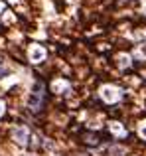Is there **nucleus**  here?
<instances>
[{
    "instance_id": "obj_4",
    "label": "nucleus",
    "mask_w": 146,
    "mask_h": 156,
    "mask_svg": "<svg viewBox=\"0 0 146 156\" xmlns=\"http://www.w3.org/2000/svg\"><path fill=\"white\" fill-rule=\"evenodd\" d=\"M47 57V50L40 44H30L28 46V61L30 63H42Z\"/></svg>"
},
{
    "instance_id": "obj_15",
    "label": "nucleus",
    "mask_w": 146,
    "mask_h": 156,
    "mask_svg": "<svg viewBox=\"0 0 146 156\" xmlns=\"http://www.w3.org/2000/svg\"><path fill=\"white\" fill-rule=\"evenodd\" d=\"M69 156H89V154H69Z\"/></svg>"
},
{
    "instance_id": "obj_10",
    "label": "nucleus",
    "mask_w": 146,
    "mask_h": 156,
    "mask_svg": "<svg viewBox=\"0 0 146 156\" xmlns=\"http://www.w3.org/2000/svg\"><path fill=\"white\" fill-rule=\"evenodd\" d=\"M136 38L146 44V28H138V30H136Z\"/></svg>"
},
{
    "instance_id": "obj_9",
    "label": "nucleus",
    "mask_w": 146,
    "mask_h": 156,
    "mask_svg": "<svg viewBox=\"0 0 146 156\" xmlns=\"http://www.w3.org/2000/svg\"><path fill=\"white\" fill-rule=\"evenodd\" d=\"M136 130H138V136L142 138V140H146V121H140Z\"/></svg>"
},
{
    "instance_id": "obj_8",
    "label": "nucleus",
    "mask_w": 146,
    "mask_h": 156,
    "mask_svg": "<svg viewBox=\"0 0 146 156\" xmlns=\"http://www.w3.org/2000/svg\"><path fill=\"white\" fill-rule=\"evenodd\" d=\"M81 138H83V142H85V144H89V146H99V142H101V138L97 136V134H93V133L81 134Z\"/></svg>"
},
{
    "instance_id": "obj_1",
    "label": "nucleus",
    "mask_w": 146,
    "mask_h": 156,
    "mask_svg": "<svg viewBox=\"0 0 146 156\" xmlns=\"http://www.w3.org/2000/svg\"><path fill=\"white\" fill-rule=\"evenodd\" d=\"M10 136L18 146H30V148H38L40 146V136L26 125H16L12 129Z\"/></svg>"
},
{
    "instance_id": "obj_5",
    "label": "nucleus",
    "mask_w": 146,
    "mask_h": 156,
    "mask_svg": "<svg viewBox=\"0 0 146 156\" xmlns=\"http://www.w3.org/2000/svg\"><path fill=\"white\" fill-rule=\"evenodd\" d=\"M107 130H109V134L111 136H115V138H127L128 136V129L123 125L120 121H109L107 122Z\"/></svg>"
},
{
    "instance_id": "obj_14",
    "label": "nucleus",
    "mask_w": 146,
    "mask_h": 156,
    "mask_svg": "<svg viewBox=\"0 0 146 156\" xmlns=\"http://www.w3.org/2000/svg\"><path fill=\"white\" fill-rule=\"evenodd\" d=\"M8 71H10V69H8V67H0V75H6Z\"/></svg>"
},
{
    "instance_id": "obj_7",
    "label": "nucleus",
    "mask_w": 146,
    "mask_h": 156,
    "mask_svg": "<svg viewBox=\"0 0 146 156\" xmlns=\"http://www.w3.org/2000/svg\"><path fill=\"white\" fill-rule=\"evenodd\" d=\"M115 61H116V65H119V69H123V71H128V69H132V61H134V59H132L130 53L120 51V53H116Z\"/></svg>"
},
{
    "instance_id": "obj_2",
    "label": "nucleus",
    "mask_w": 146,
    "mask_h": 156,
    "mask_svg": "<svg viewBox=\"0 0 146 156\" xmlns=\"http://www.w3.org/2000/svg\"><path fill=\"white\" fill-rule=\"evenodd\" d=\"M99 97H101V101L107 103V105H116L124 97V91L119 87V85L105 83V85H101V87H99Z\"/></svg>"
},
{
    "instance_id": "obj_3",
    "label": "nucleus",
    "mask_w": 146,
    "mask_h": 156,
    "mask_svg": "<svg viewBox=\"0 0 146 156\" xmlns=\"http://www.w3.org/2000/svg\"><path fill=\"white\" fill-rule=\"evenodd\" d=\"M43 105H46V85L42 81H38L34 91H32V95H30V109L34 113H40L43 109Z\"/></svg>"
},
{
    "instance_id": "obj_11",
    "label": "nucleus",
    "mask_w": 146,
    "mask_h": 156,
    "mask_svg": "<svg viewBox=\"0 0 146 156\" xmlns=\"http://www.w3.org/2000/svg\"><path fill=\"white\" fill-rule=\"evenodd\" d=\"M4 115H6V103H4V101L0 99V119H2Z\"/></svg>"
},
{
    "instance_id": "obj_12",
    "label": "nucleus",
    "mask_w": 146,
    "mask_h": 156,
    "mask_svg": "<svg viewBox=\"0 0 146 156\" xmlns=\"http://www.w3.org/2000/svg\"><path fill=\"white\" fill-rule=\"evenodd\" d=\"M140 12L142 16H146V0H140Z\"/></svg>"
},
{
    "instance_id": "obj_13",
    "label": "nucleus",
    "mask_w": 146,
    "mask_h": 156,
    "mask_svg": "<svg viewBox=\"0 0 146 156\" xmlns=\"http://www.w3.org/2000/svg\"><path fill=\"white\" fill-rule=\"evenodd\" d=\"M4 10H6V2H4V0H0V16H2Z\"/></svg>"
},
{
    "instance_id": "obj_6",
    "label": "nucleus",
    "mask_w": 146,
    "mask_h": 156,
    "mask_svg": "<svg viewBox=\"0 0 146 156\" xmlns=\"http://www.w3.org/2000/svg\"><path fill=\"white\" fill-rule=\"evenodd\" d=\"M67 89H69V81L63 79V77H55V79L50 83V91L55 93V95H63Z\"/></svg>"
}]
</instances>
